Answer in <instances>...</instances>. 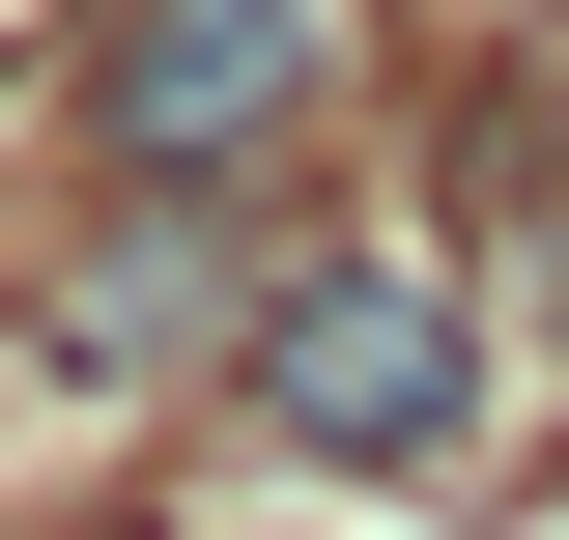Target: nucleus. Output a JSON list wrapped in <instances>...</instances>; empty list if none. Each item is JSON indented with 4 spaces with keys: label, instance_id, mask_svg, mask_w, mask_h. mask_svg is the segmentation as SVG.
Masks as SVG:
<instances>
[{
    "label": "nucleus",
    "instance_id": "1",
    "mask_svg": "<svg viewBox=\"0 0 569 540\" xmlns=\"http://www.w3.org/2000/svg\"><path fill=\"white\" fill-rule=\"evenodd\" d=\"M342 86V0H114L86 29V114L142 142V171H228V142H284Z\"/></svg>",
    "mask_w": 569,
    "mask_h": 540
},
{
    "label": "nucleus",
    "instance_id": "3",
    "mask_svg": "<svg viewBox=\"0 0 569 540\" xmlns=\"http://www.w3.org/2000/svg\"><path fill=\"white\" fill-rule=\"evenodd\" d=\"M541 284H569V200H541ZM541 341H569V313H541Z\"/></svg>",
    "mask_w": 569,
    "mask_h": 540
},
{
    "label": "nucleus",
    "instance_id": "2",
    "mask_svg": "<svg viewBox=\"0 0 569 540\" xmlns=\"http://www.w3.org/2000/svg\"><path fill=\"white\" fill-rule=\"evenodd\" d=\"M257 427L284 456H427V427H456V284H284L257 313Z\"/></svg>",
    "mask_w": 569,
    "mask_h": 540
}]
</instances>
